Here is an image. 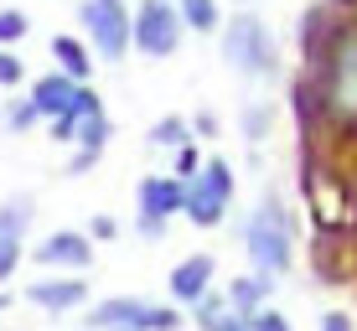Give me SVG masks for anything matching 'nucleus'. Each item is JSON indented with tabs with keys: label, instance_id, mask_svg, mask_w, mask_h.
Wrapping results in <instances>:
<instances>
[{
	"label": "nucleus",
	"instance_id": "1",
	"mask_svg": "<svg viewBox=\"0 0 357 331\" xmlns=\"http://www.w3.org/2000/svg\"><path fill=\"white\" fill-rule=\"evenodd\" d=\"M238 243L249 254V269H259L269 279H285L295 269V223H290V207L280 197V187H269L249 207V217L238 223Z\"/></svg>",
	"mask_w": 357,
	"mask_h": 331
},
{
	"label": "nucleus",
	"instance_id": "2",
	"mask_svg": "<svg viewBox=\"0 0 357 331\" xmlns=\"http://www.w3.org/2000/svg\"><path fill=\"white\" fill-rule=\"evenodd\" d=\"M218 57L238 78L269 83L280 72V36L254 6H233L223 16V31H218Z\"/></svg>",
	"mask_w": 357,
	"mask_h": 331
},
{
	"label": "nucleus",
	"instance_id": "3",
	"mask_svg": "<svg viewBox=\"0 0 357 331\" xmlns=\"http://www.w3.org/2000/svg\"><path fill=\"white\" fill-rule=\"evenodd\" d=\"M89 331H192L187 311L176 300H151V295H109L83 311Z\"/></svg>",
	"mask_w": 357,
	"mask_h": 331
},
{
	"label": "nucleus",
	"instance_id": "4",
	"mask_svg": "<svg viewBox=\"0 0 357 331\" xmlns=\"http://www.w3.org/2000/svg\"><path fill=\"white\" fill-rule=\"evenodd\" d=\"M316 93H321V114L331 125H342V130L357 125V21L331 36V47L321 57Z\"/></svg>",
	"mask_w": 357,
	"mask_h": 331
},
{
	"label": "nucleus",
	"instance_id": "5",
	"mask_svg": "<svg viewBox=\"0 0 357 331\" xmlns=\"http://www.w3.org/2000/svg\"><path fill=\"white\" fill-rule=\"evenodd\" d=\"M233 197H238V176H233V166L223 161V155H207L202 171L187 181V207H181V217H187L192 228L213 233V228L228 223Z\"/></svg>",
	"mask_w": 357,
	"mask_h": 331
},
{
	"label": "nucleus",
	"instance_id": "6",
	"mask_svg": "<svg viewBox=\"0 0 357 331\" xmlns=\"http://www.w3.org/2000/svg\"><path fill=\"white\" fill-rule=\"evenodd\" d=\"M78 31L89 36L98 63H125V57L135 52L130 0H78Z\"/></svg>",
	"mask_w": 357,
	"mask_h": 331
},
{
	"label": "nucleus",
	"instance_id": "7",
	"mask_svg": "<svg viewBox=\"0 0 357 331\" xmlns=\"http://www.w3.org/2000/svg\"><path fill=\"white\" fill-rule=\"evenodd\" d=\"M130 16H135V52L140 57L166 63V57L181 52L187 21H181L176 0H130Z\"/></svg>",
	"mask_w": 357,
	"mask_h": 331
},
{
	"label": "nucleus",
	"instance_id": "8",
	"mask_svg": "<svg viewBox=\"0 0 357 331\" xmlns=\"http://www.w3.org/2000/svg\"><path fill=\"white\" fill-rule=\"evenodd\" d=\"M26 259L42 275H89L93 259H98V243L89 238V228H52L36 238V249Z\"/></svg>",
	"mask_w": 357,
	"mask_h": 331
},
{
	"label": "nucleus",
	"instance_id": "9",
	"mask_svg": "<svg viewBox=\"0 0 357 331\" xmlns=\"http://www.w3.org/2000/svg\"><path fill=\"white\" fill-rule=\"evenodd\" d=\"M31 223H36V197L31 192H16L10 202H0V285H10V279L21 275V264H26Z\"/></svg>",
	"mask_w": 357,
	"mask_h": 331
},
{
	"label": "nucleus",
	"instance_id": "10",
	"mask_svg": "<svg viewBox=\"0 0 357 331\" xmlns=\"http://www.w3.org/2000/svg\"><path fill=\"white\" fill-rule=\"evenodd\" d=\"M21 300L47 316H73V311L93 305V285H89V275H42L36 269V279L21 290Z\"/></svg>",
	"mask_w": 357,
	"mask_h": 331
},
{
	"label": "nucleus",
	"instance_id": "11",
	"mask_svg": "<svg viewBox=\"0 0 357 331\" xmlns=\"http://www.w3.org/2000/svg\"><path fill=\"white\" fill-rule=\"evenodd\" d=\"M68 119H73V145H78V151H98V155L109 151V140H114V119H109V109H104V99H98L93 83L78 88ZM73 145H68V151H73Z\"/></svg>",
	"mask_w": 357,
	"mask_h": 331
},
{
	"label": "nucleus",
	"instance_id": "12",
	"mask_svg": "<svg viewBox=\"0 0 357 331\" xmlns=\"http://www.w3.org/2000/svg\"><path fill=\"white\" fill-rule=\"evenodd\" d=\"M213 285H218V254L197 249V254H187V259L171 264V275H166V300H176L181 311H192V305L202 300Z\"/></svg>",
	"mask_w": 357,
	"mask_h": 331
},
{
	"label": "nucleus",
	"instance_id": "13",
	"mask_svg": "<svg viewBox=\"0 0 357 331\" xmlns=\"http://www.w3.org/2000/svg\"><path fill=\"white\" fill-rule=\"evenodd\" d=\"M181 207H187V181L171 176V171H151V176L135 181V217H181Z\"/></svg>",
	"mask_w": 357,
	"mask_h": 331
},
{
	"label": "nucleus",
	"instance_id": "14",
	"mask_svg": "<svg viewBox=\"0 0 357 331\" xmlns=\"http://www.w3.org/2000/svg\"><path fill=\"white\" fill-rule=\"evenodd\" d=\"M47 52H52V68H57V72H68L73 83H93L98 52L89 47V36H78V31H57L52 42H47Z\"/></svg>",
	"mask_w": 357,
	"mask_h": 331
},
{
	"label": "nucleus",
	"instance_id": "15",
	"mask_svg": "<svg viewBox=\"0 0 357 331\" xmlns=\"http://www.w3.org/2000/svg\"><path fill=\"white\" fill-rule=\"evenodd\" d=\"M78 88L83 83H73L68 72H36V83H26V99L42 109V119H57V114H68L73 99H78Z\"/></svg>",
	"mask_w": 357,
	"mask_h": 331
},
{
	"label": "nucleus",
	"instance_id": "16",
	"mask_svg": "<svg viewBox=\"0 0 357 331\" xmlns=\"http://www.w3.org/2000/svg\"><path fill=\"white\" fill-rule=\"evenodd\" d=\"M187 321H192V331H233V326H249L238 311H233V300H228V290H207L202 300L187 311Z\"/></svg>",
	"mask_w": 357,
	"mask_h": 331
},
{
	"label": "nucleus",
	"instance_id": "17",
	"mask_svg": "<svg viewBox=\"0 0 357 331\" xmlns=\"http://www.w3.org/2000/svg\"><path fill=\"white\" fill-rule=\"evenodd\" d=\"M223 290H228L233 311H238L243 321H249L254 311H264V305H269V295H275V279H269V275H259V269H249V275H233Z\"/></svg>",
	"mask_w": 357,
	"mask_h": 331
},
{
	"label": "nucleus",
	"instance_id": "18",
	"mask_svg": "<svg viewBox=\"0 0 357 331\" xmlns=\"http://www.w3.org/2000/svg\"><path fill=\"white\" fill-rule=\"evenodd\" d=\"M275 119H280L275 99H243L238 104V134H243V145H264L269 134H275Z\"/></svg>",
	"mask_w": 357,
	"mask_h": 331
},
{
	"label": "nucleus",
	"instance_id": "19",
	"mask_svg": "<svg viewBox=\"0 0 357 331\" xmlns=\"http://www.w3.org/2000/svg\"><path fill=\"white\" fill-rule=\"evenodd\" d=\"M187 140H197V134H192V119H181V114H161L145 130V145H151V151H166V155H176Z\"/></svg>",
	"mask_w": 357,
	"mask_h": 331
},
{
	"label": "nucleus",
	"instance_id": "20",
	"mask_svg": "<svg viewBox=\"0 0 357 331\" xmlns=\"http://www.w3.org/2000/svg\"><path fill=\"white\" fill-rule=\"evenodd\" d=\"M176 10L187 21V31H197V36L223 31V0H176Z\"/></svg>",
	"mask_w": 357,
	"mask_h": 331
},
{
	"label": "nucleus",
	"instance_id": "21",
	"mask_svg": "<svg viewBox=\"0 0 357 331\" xmlns=\"http://www.w3.org/2000/svg\"><path fill=\"white\" fill-rule=\"evenodd\" d=\"M0 125H6L10 140H21V134H31L36 125H47V119H42V109H36L26 93H10L6 109H0Z\"/></svg>",
	"mask_w": 357,
	"mask_h": 331
},
{
	"label": "nucleus",
	"instance_id": "22",
	"mask_svg": "<svg viewBox=\"0 0 357 331\" xmlns=\"http://www.w3.org/2000/svg\"><path fill=\"white\" fill-rule=\"evenodd\" d=\"M31 36V16L21 6H0V47H16Z\"/></svg>",
	"mask_w": 357,
	"mask_h": 331
},
{
	"label": "nucleus",
	"instance_id": "23",
	"mask_svg": "<svg viewBox=\"0 0 357 331\" xmlns=\"http://www.w3.org/2000/svg\"><path fill=\"white\" fill-rule=\"evenodd\" d=\"M26 83V63H21L16 47H0V93H16Z\"/></svg>",
	"mask_w": 357,
	"mask_h": 331
},
{
	"label": "nucleus",
	"instance_id": "24",
	"mask_svg": "<svg viewBox=\"0 0 357 331\" xmlns=\"http://www.w3.org/2000/svg\"><path fill=\"white\" fill-rule=\"evenodd\" d=\"M202 161H207V155H202V145H197V140H187V145H181V151H176V155H171V176H181V181H192V176H197V171H202Z\"/></svg>",
	"mask_w": 357,
	"mask_h": 331
},
{
	"label": "nucleus",
	"instance_id": "25",
	"mask_svg": "<svg viewBox=\"0 0 357 331\" xmlns=\"http://www.w3.org/2000/svg\"><path fill=\"white\" fill-rule=\"evenodd\" d=\"M249 331H295L285 311H275V305H264V311L249 316Z\"/></svg>",
	"mask_w": 357,
	"mask_h": 331
},
{
	"label": "nucleus",
	"instance_id": "26",
	"mask_svg": "<svg viewBox=\"0 0 357 331\" xmlns=\"http://www.w3.org/2000/svg\"><path fill=\"white\" fill-rule=\"evenodd\" d=\"M192 134H197V140H207V145H213L218 134H223V119H218L213 109H197V114H192Z\"/></svg>",
	"mask_w": 357,
	"mask_h": 331
},
{
	"label": "nucleus",
	"instance_id": "27",
	"mask_svg": "<svg viewBox=\"0 0 357 331\" xmlns=\"http://www.w3.org/2000/svg\"><path fill=\"white\" fill-rule=\"evenodd\" d=\"M89 238H93V243H114V238H119V217L93 213V217H89Z\"/></svg>",
	"mask_w": 357,
	"mask_h": 331
},
{
	"label": "nucleus",
	"instance_id": "28",
	"mask_svg": "<svg viewBox=\"0 0 357 331\" xmlns=\"http://www.w3.org/2000/svg\"><path fill=\"white\" fill-rule=\"evenodd\" d=\"M135 233H140L145 243H166L171 223H161V217H135Z\"/></svg>",
	"mask_w": 357,
	"mask_h": 331
},
{
	"label": "nucleus",
	"instance_id": "29",
	"mask_svg": "<svg viewBox=\"0 0 357 331\" xmlns=\"http://www.w3.org/2000/svg\"><path fill=\"white\" fill-rule=\"evenodd\" d=\"M98 166V151H78V145H73V155H68V176H89V171Z\"/></svg>",
	"mask_w": 357,
	"mask_h": 331
},
{
	"label": "nucleus",
	"instance_id": "30",
	"mask_svg": "<svg viewBox=\"0 0 357 331\" xmlns=\"http://www.w3.org/2000/svg\"><path fill=\"white\" fill-rule=\"evenodd\" d=\"M321 331H352V316L347 311H326L321 316Z\"/></svg>",
	"mask_w": 357,
	"mask_h": 331
},
{
	"label": "nucleus",
	"instance_id": "31",
	"mask_svg": "<svg viewBox=\"0 0 357 331\" xmlns=\"http://www.w3.org/2000/svg\"><path fill=\"white\" fill-rule=\"evenodd\" d=\"M10 311V295H6V290H0V316H6Z\"/></svg>",
	"mask_w": 357,
	"mask_h": 331
},
{
	"label": "nucleus",
	"instance_id": "32",
	"mask_svg": "<svg viewBox=\"0 0 357 331\" xmlns=\"http://www.w3.org/2000/svg\"><path fill=\"white\" fill-rule=\"evenodd\" d=\"M233 6H254V0H233Z\"/></svg>",
	"mask_w": 357,
	"mask_h": 331
},
{
	"label": "nucleus",
	"instance_id": "33",
	"mask_svg": "<svg viewBox=\"0 0 357 331\" xmlns=\"http://www.w3.org/2000/svg\"><path fill=\"white\" fill-rule=\"evenodd\" d=\"M233 331H249V326H233Z\"/></svg>",
	"mask_w": 357,
	"mask_h": 331
},
{
	"label": "nucleus",
	"instance_id": "34",
	"mask_svg": "<svg viewBox=\"0 0 357 331\" xmlns=\"http://www.w3.org/2000/svg\"><path fill=\"white\" fill-rule=\"evenodd\" d=\"M83 331H89V326H83Z\"/></svg>",
	"mask_w": 357,
	"mask_h": 331
}]
</instances>
